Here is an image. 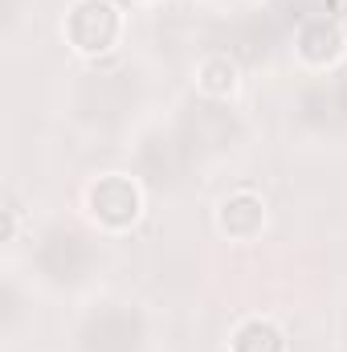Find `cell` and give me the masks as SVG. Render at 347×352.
<instances>
[{"mask_svg":"<svg viewBox=\"0 0 347 352\" xmlns=\"http://www.w3.org/2000/svg\"><path fill=\"white\" fill-rule=\"evenodd\" d=\"M196 87L204 94H229L237 87V66L229 58H204L200 70H196Z\"/></svg>","mask_w":347,"mask_h":352,"instance_id":"obj_4","label":"cell"},{"mask_svg":"<svg viewBox=\"0 0 347 352\" xmlns=\"http://www.w3.org/2000/svg\"><path fill=\"white\" fill-rule=\"evenodd\" d=\"M339 29L335 25H327V21H311V25H302V33H298V50H302V58L307 62H331L335 54H339Z\"/></svg>","mask_w":347,"mask_h":352,"instance_id":"obj_2","label":"cell"},{"mask_svg":"<svg viewBox=\"0 0 347 352\" xmlns=\"http://www.w3.org/2000/svg\"><path fill=\"white\" fill-rule=\"evenodd\" d=\"M261 221H265L261 201L250 197V192H237V197H229V201L221 205V230H225L229 238H254L261 230Z\"/></svg>","mask_w":347,"mask_h":352,"instance_id":"obj_1","label":"cell"},{"mask_svg":"<svg viewBox=\"0 0 347 352\" xmlns=\"http://www.w3.org/2000/svg\"><path fill=\"white\" fill-rule=\"evenodd\" d=\"M233 352H282V332L265 320H250V324L237 328Z\"/></svg>","mask_w":347,"mask_h":352,"instance_id":"obj_3","label":"cell"}]
</instances>
